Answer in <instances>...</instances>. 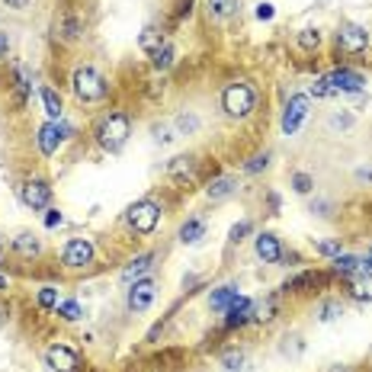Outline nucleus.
I'll list each match as a JSON object with an SVG mask.
<instances>
[{
	"instance_id": "1",
	"label": "nucleus",
	"mask_w": 372,
	"mask_h": 372,
	"mask_svg": "<svg viewBox=\"0 0 372 372\" xmlns=\"http://www.w3.org/2000/svg\"><path fill=\"white\" fill-rule=\"evenodd\" d=\"M71 90H74V97L81 100V103H100V100H106V93H110V83H106V77L100 74L97 68L77 64V68L71 71Z\"/></svg>"
},
{
	"instance_id": "2",
	"label": "nucleus",
	"mask_w": 372,
	"mask_h": 372,
	"mask_svg": "<svg viewBox=\"0 0 372 372\" xmlns=\"http://www.w3.org/2000/svg\"><path fill=\"white\" fill-rule=\"evenodd\" d=\"M93 135H97V141H100L103 151H119V148L129 141V135H132V119L125 116V112H119V110L106 112V116L97 122Z\"/></svg>"
},
{
	"instance_id": "3",
	"label": "nucleus",
	"mask_w": 372,
	"mask_h": 372,
	"mask_svg": "<svg viewBox=\"0 0 372 372\" xmlns=\"http://www.w3.org/2000/svg\"><path fill=\"white\" fill-rule=\"evenodd\" d=\"M221 110L231 119H248L257 110V90L248 81H231L221 90Z\"/></svg>"
},
{
	"instance_id": "4",
	"label": "nucleus",
	"mask_w": 372,
	"mask_h": 372,
	"mask_svg": "<svg viewBox=\"0 0 372 372\" xmlns=\"http://www.w3.org/2000/svg\"><path fill=\"white\" fill-rule=\"evenodd\" d=\"M334 42H337V52H340V55L356 58V55H363V52L369 49L372 35H369V29L359 26V23H340L337 33H334Z\"/></svg>"
},
{
	"instance_id": "5",
	"label": "nucleus",
	"mask_w": 372,
	"mask_h": 372,
	"mask_svg": "<svg viewBox=\"0 0 372 372\" xmlns=\"http://www.w3.org/2000/svg\"><path fill=\"white\" fill-rule=\"evenodd\" d=\"M125 221H129V228L135 231V235H151L161 221V206L154 199H138L129 206Z\"/></svg>"
},
{
	"instance_id": "6",
	"label": "nucleus",
	"mask_w": 372,
	"mask_h": 372,
	"mask_svg": "<svg viewBox=\"0 0 372 372\" xmlns=\"http://www.w3.org/2000/svg\"><path fill=\"white\" fill-rule=\"evenodd\" d=\"M93 260H97V248L90 238H71L62 250V263L68 269H87L93 267Z\"/></svg>"
},
{
	"instance_id": "7",
	"label": "nucleus",
	"mask_w": 372,
	"mask_h": 372,
	"mask_svg": "<svg viewBox=\"0 0 372 372\" xmlns=\"http://www.w3.org/2000/svg\"><path fill=\"white\" fill-rule=\"evenodd\" d=\"M20 199H23V206H29L33 212H39V209H49V202H52V186H49V180L29 177L26 183L20 186Z\"/></svg>"
},
{
	"instance_id": "8",
	"label": "nucleus",
	"mask_w": 372,
	"mask_h": 372,
	"mask_svg": "<svg viewBox=\"0 0 372 372\" xmlns=\"http://www.w3.org/2000/svg\"><path fill=\"white\" fill-rule=\"evenodd\" d=\"M68 135H71V129L64 122H45V125H39V132H35V145H39V151L45 154V158H52Z\"/></svg>"
},
{
	"instance_id": "9",
	"label": "nucleus",
	"mask_w": 372,
	"mask_h": 372,
	"mask_svg": "<svg viewBox=\"0 0 372 372\" xmlns=\"http://www.w3.org/2000/svg\"><path fill=\"white\" fill-rule=\"evenodd\" d=\"M324 81H327L334 97H337V93H359V90L366 87V77L353 68H337V71H331V74H324Z\"/></svg>"
},
{
	"instance_id": "10",
	"label": "nucleus",
	"mask_w": 372,
	"mask_h": 372,
	"mask_svg": "<svg viewBox=\"0 0 372 372\" xmlns=\"http://www.w3.org/2000/svg\"><path fill=\"white\" fill-rule=\"evenodd\" d=\"M308 93H296V97H289V103H286L283 110V135H296L298 125L305 122V116H308Z\"/></svg>"
},
{
	"instance_id": "11",
	"label": "nucleus",
	"mask_w": 372,
	"mask_h": 372,
	"mask_svg": "<svg viewBox=\"0 0 372 372\" xmlns=\"http://www.w3.org/2000/svg\"><path fill=\"white\" fill-rule=\"evenodd\" d=\"M45 363L52 366V372H77L81 369V356L77 350H71L68 344H52L45 350Z\"/></svg>"
},
{
	"instance_id": "12",
	"label": "nucleus",
	"mask_w": 372,
	"mask_h": 372,
	"mask_svg": "<svg viewBox=\"0 0 372 372\" xmlns=\"http://www.w3.org/2000/svg\"><path fill=\"white\" fill-rule=\"evenodd\" d=\"M154 296H158V286H154V279H138V283H132V289H129V311H148L154 305Z\"/></svg>"
},
{
	"instance_id": "13",
	"label": "nucleus",
	"mask_w": 372,
	"mask_h": 372,
	"mask_svg": "<svg viewBox=\"0 0 372 372\" xmlns=\"http://www.w3.org/2000/svg\"><path fill=\"white\" fill-rule=\"evenodd\" d=\"M55 35L62 42H77L83 35V20L74 13V10H62V13L55 16Z\"/></svg>"
},
{
	"instance_id": "14",
	"label": "nucleus",
	"mask_w": 372,
	"mask_h": 372,
	"mask_svg": "<svg viewBox=\"0 0 372 372\" xmlns=\"http://www.w3.org/2000/svg\"><path fill=\"white\" fill-rule=\"evenodd\" d=\"M167 177L177 186H190L196 180V161L190 154H180V158L167 161Z\"/></svg>"
},
{
	"instance_id": "15",
	"label": "nucleus",
	"mask_w": 372,
	"mask_h": 372,
	"mask_svg": "<svg viewBox=\"0 0 372 372\" xmlns=\"http://www.w3.org/2000/svg\"><path fill=\"white\" fill-rule=\"evenodd\" d=\"M151 263H154V254H151V250H141V254H138V257H132V260L122 267L119 279H122L125 286L138 283V279H145V273L151 269Z\"/></svg>"
},
{
	"instance_id": "16",
	"label": "nucleus",
	"mask_w": 372,
	"mask_h": 372,
	"mask_svg": "<svg viewBox=\"0 0 372 372\" xmlns=\"http://www.w3.org/2000/svg\"><path fill=\"white\" fill-rule=\"evenodd\" d=\"M347 296L353 302H372V273L369 269H359L347 279Z\"/></svg>"
},
{
	"instance_id": "17",
	"label": "nucleus",
	"mask_w": 372,
	"mask_h": 372,
	"mask_svg": "<svg viewBox=\"0 0 372 372\" xmlns=\"http://www.w3.org/2000/svg\"><path fill=\"white\" fill-rule=\"evenodd\" d=\"M254 250H257V257H260L263 263H279V260H283V244H279V238H276V235H269V231L257 235Z\"/></svg>"
},
{
	"instance_id": "18",
	"label": "nucleus",
	"mask_w": 372,
	"mask_h": 372,
	"mask_svg": "<svg viewBox=\"0 0 372 372\" xmlns=\"http://www.w3.org/2000/svg\"><path fill=\"white\" fill-rule=\"evenodd\" d=\"M10 248H13L20 257H26V260H33V257L42 254V241L33 235V231H16V235L10 238Z\"/></svg>"
},
{
	"instance_id": "19",
	"label": "nucleus",
	"mask_w": 372,
	"mask_h": 372,
	"mask_svg": "<svg viewBox=\"0 0 372 372\" xmlns=\"http://www.w3.org/2000/svg\"><path fill=\"white\" fill-rule=\"evenodd\" d=\"M250 308H254V302L238 296L235 305L225 311V327H244V324H250Z\"/></svg>"
},
{
	"instance_id": "20",
	"label": "nucleus",
	"mask_w": 372,
	"mask_h": 372,
	"mask_svg": "<svg viewBox=\"0 0 372 372\" xmlns=\"http://www.w3.org/2000/svg\"><path fill=\"white\" fill-rule=\"evenodd\" d=\"M241 10V0H206V13L212 23H225Z\"/></svg>"
},
{
	"instance_id": "21",
	"label": "nucleus",
	"mask_w": 372,
	"mask_h": 372,
	"mask_svg": "<svg viewBox=\"0 0 372 372\" xmlns=\"http://www.w3.org/2000/svg\"><path fill=\"white\" fill-rule=\"evenodd\" d=\"M13 71H16V81H13V97H16V106H23L26 103V97L33 93V71L26 68V64H13Z\"/></svg>"
},
{
	"instance_id": "22",
	"label": "nucleus",
	"mask_w": 372,
	"mask_h": 372,
	"mask_svg": "<svg viewBox=\"0 0 372 372\" xmlns=\"http://www.w3.org/2000/svg\"><path fill=\"white\" fill-rule=\"evenodd\" d=\"M238 296H241L238 286H219V289H212V296H209V305H212L215 315H225V311L235 305Z\"/></svg>"
},
{
	"instance_id": "23",
	"label": "nucleus",
	"mask_w": 372,
	"mask_h": 372,
	"mask_svg": "<svg viewBox=\"0 0 372 372\" xmlns=\"http://www.w3.org/2000/svg\"><path fill=\"white\" fill-rule=\"evenodd\" d=\"M206 231H209L206 219H186L180 225V244H199L206 238Z\"/></svg>"
},
{
	"instance_id": "24",
	"label": "nucleus",
	"mask_w": 372,
	"mask_h": 372,
	"mask_svg": "<svg viewBox=\"0 0 372 372\" xmlns=\"http://www.w3.org/2000/svg\"><path fill=\"white\" fill-rule=\"evenodd\" d=\"M235 193H238V180L235 177H215L212 183H209V190H206V196L212 202L228 199V196H235Z\"/></svg>"
},
{
	"instance_id": "25",
	"label": "nucleus",
	"mask_w": 372,
	"mask_h": 372,
	"mask_svg": "<svg viewBox=\"0 0 372 372\" xmlns=\"http://www.w3.org/2000/svg\"><path fill=\"white\" fill-rule=\"evenodd\" d=\"M39 97H42V106H45V112H49L52 122H62L64 106H62V97H58V90H55V87H42V90H39Z\"/></svg>"
},
{
	"instance_id": "26",
	"label": "nucleus",
	"mask_w": 372,
	"mask_h": 372,
	"mask_svg": "<svg viewBox=\"0 0 372 372\" xmlns=\"http://www.w3.org/2000/svg\"><path fill=\"white\" fill-rule=\"evenodd\" d=\"M276 311H279L276 298H273V296H267V298H260V302H254V308H250V321H257V324H269V321L276 318Z\"/></svg>"
},
{
	"instance_id": "27",
	"label": "nucleus",
	"mask_w": 372,
	"mask_h": 372,
	"mask_svg": "<svg viewBox=\"0 0 372 372\" xmlns=\"http://www.w3.org/2000/svg\"><path fill=\"white\" fill-rule=\"evenodd\" d=\"M164 42H167V35L161 33L158 26H145V29H141V35H138V49L151 55V52H158L161 45H164Z\"/></svg>"
},
{
	"instance_id": "28",
	"label": "nucleus",
	"mask_w": 372,
	"mask_h": 372,
	"mask_svg": "<svg viewBox=\"0 0 372 372\" xmlns=\"http://www.w3.org/2000/svg\"><path fill=\"white\" fill-rule=\"evenodd\" d=\"M296 42H298V49H302V52H318V49H321V29H311V26L298 29Z\"/></svg>"
},
{
	"instance_id": "29",
	"label": "nucleus",
	"mask_w": 372,
	"mask_h": 372,
	"mask_svg": "<svg viewBox=\"0 0 372 372\" xmlns=\"http://www.w3.org/2000/svg\"><path fill=\"white\" fill-rule=\"evenodd\" d=\"M173 58H177V49H173V42H170V39H167L158 52H151V64H154L158 71H167V68H170Z\"/></svg>"
},
{
	"instance_id": "30",
	"label": "nucleus",
	"mask_w": 372,
	"mask_h": 372,
	"mask_svg": "<svg viewBox=\"0 0 372 372\" xmlns=\"http://www.w3.org/2000/svg\"><path fill=\"white\" fill-rule=\"evenodd\" d=\"M359 269H363V260H359V257H350V254L334 257V273L337 276H353V273H359Z\"/></svg>"
},
{
	"instance_id": "31",
	"label": "nucleus",
	"mask_w": 372,
	"mask_h": 372,
	"mask_svg": "<svg viewBox=\"0 0 372 372\" xmlns=\"http://www.w3.org/2000/svg\"><path fill=\"white\" fill-rule=\"evenodd\" d=\"M58 318H62V321H81L83 318V308H81V302H77V298H68V302H58Z\"/></svg>"
},
{
	"instance_id": "32",
	"label": "nucleus",
	"mask_w": 372,
	"mask_h": 372,
	"mask_svg": "<svg viewBox=\"0 0 372 372\" xmlns=\"http://www.w3.org/2000/svg\"><path fill=\"white\" fill-rule=\"evenodd\" d=\"M35 302H39V308L55 311L58 308V289H55V286H42L39 296H35Z\"/></svg>"
},
{
	"instance_id": "33",
	"label": "nucleus",
	"mask_w": 372,
	"mask_h": 372,
	"mask_svg": "<svg viewBox=\"0 0 372 372\" xmlns=\"http://www.w3.org/2000/svg\"><path fill=\"white\" fill-rule=\"evenodd\" d=\"M244 363H248L244 350H228L225 356H221V366H225L228 372H244Z\"/></svg>"
},
{
	"instance_id": "34",
	"label": "nucleus",
	"mask_w": 372,
	"mask_h": 372,
	"mask_svg": "<svg viewBox=\"0 0 372 372\" xmlns=\"http://www.w3.org/2000/svg\"><path fill=\"white\" fill-rule=\"evenodd\" d=\"M340 315H344V305L334 302V298H331V302H324L321 308H318V321H337Z\"/></svg>"
},
{
	"instance_id": "35",
	"label": "nucleus",
	"mask_w": 372,
	"mask_h": 372,
	"mask_svg": "<svg viewBox=\"0 0 372 372\" xmlns=\"http://www.w3.org/2000/svg\"><path fill=\"white\" fill-rule=\"evenodd\" d=\"M308 97H315V100H327V97H334V93H331V87H327V81H324V77H318V81H311Z\"/></svg>"
},
{
	"instance_id": "36",
	"label": "nucleus",
	"mask_w": 372,
	"mask_h": 372,
	"mask_svg": "<svg viewBox=\"0 0 372 372\" xmlns=\"http://www.w3.org/2000/svg\"><path fill=\"white\" fill-rule=\"evenodd\" d=\"M315 250H318L321 257H331V260L344 254V250H340V241H315Z\"/></svg>"
},
{
	"instance_id": "37",
	"label": "nucleus",
	"mask_w": 372,
	"mask_h": 372,
	"mask_svg": "<svg viewBox=\"0 0 372 372\" xmlns=\"http://www.w3.org/2000/svg\"><path fill=\"white\" fill-rule=\"evenodd\" d=\"M311 186H315V180L308 177V173H292V190H296V193H311Z\"/></svg>"
},
{
	"instance_id": "38",
	"label": "nucleus",
	"mask_w": 372,
	"mask_h": 372,
	"mask_svg": "<svg viewBox=\"0 0 372 372\" xmlns=\"http://www.w3.org/2000/svg\"><path fill=\"white\" fill-rule=\"evenodd\" d=\"M269 167V151H263V154H257V158H250L248 164H244V170L248 173H260V170H267Z\"/></svg>"
},
{
	"instance_id": "39",
	"label": "nucleus",
	"mask_w": 372,
	"mask_h": 372,
	"mask_svg": "<svg viewBox=\"0 0 372 372\" xmlns=\"http://www.w3.org/2000/svg\"><path fill=\"white\" fill-rule=\"evenodd\" d=\"M177 129L183 132V135H193V132L199 129V119H196V116H186V112H180V116H177Z\"/></svg>"
},
{
	"instance_id": "40",
	"label": "nucleus",
	"mask_w": 372,
	"mask_h": 372,
	"mask_svg": "<svg viewBox=\"0 0 372 372\" xmlns=\"http://www.w3.org/2000/svg\"><path fill=\"white\" fill-rule=\"evenodd\" d=\"M244 235H250V221H238V225L228 231V241H231V244H241Z\"/></svg>"
},
{
	"instance_id": "41",
	"label": "nucleus",
	"mask_w": 372,
	"mask_h": 372,
	"mask_svg": "<svg viewBox=\"0 0 372 372\" xmlns=\"http://www.w3.org/2000/svg\"><path fill=\"white\" fill-rule=\"evenodd\" d=\"M62 225V212L58 209H49V215H45V228H58Z\"/></svg>"
},
{
	"instance_id": "42",
	"label": "nucleus",
	"mask_w": 372,
	"mask_h": 372,
	"mask_svg": "<svg viewBox=\"0 0 372 372\" xmlns=\"http://www.w3.org/2000/svg\"><path fill=\"white\" fill-rule=\"evenodd\" d=\"M0 4H4V7H10V10H26L33 0H0Z\"/></svg>"
},
{
	"instance_id": "43",
	"label": "nucleus",
	"mask_w": 372,
	"mask_h": 372,
	"mask_svg": "<svg viewBox=\"0 0 372 372\" xmlns=\"http://www.w3.org/2000/svg\"><path fill=\"white\" fill-rule=\"evenodd\" d=\"M331 125H334V129H337V125H340V129H350L353 119L350 116H331Z\"/></svg>"
},
{
	"instance_id": "44",
	"label": "nucleus",
	"mask_w": 372,
	"mask_h": 372,
	"mask_svg": "<svg viewBox=\"0 0 372 372\" xmlns=\"http://www.w3.org/2000/svg\"><path fill=\"white\" fill-rule=\"evenodd\" d=\"M257 16H260V20H273V7H269V4H260V7H257Z\"/></svg>"
},
{
	"instance_id": "45",
	"label": "nucleus",
	"mask_w": 372,
	"mask_h": 372,
	"mask_svg": "<svg viewBox=\"0 0 372 372\" xmlns=\"http://www.w3.org/2000/svg\"><path fill=\"white\" fill-rule=\"evenodd\" d=\"M7 52H10V35L0 33V58H7Z\"/></svg>"
},
{
	"instance_id": "46",
	"label": "nucleus",
	"mask_w": 372,
	"mask_h": 372,
	"mask_svg": "<svg viewBox=\"0 0 372 372\" xmlns=\"http://www.w3.org/2000/svg\"><path fill=\"white\" fill-rule=\"evenodd\" d=\"M10 321V308L7 305H0V324H7Z\"/></svg>"
},
{
	"instance_id": "47",
	"label": "nucleus",
	"mask_w": 372,
	"mask_h": 372,
	"mask_svg": "<svg viewBox=\"0 0 372 372\" xmlns=\"http://www.w3.org/2000/svg\"><path fill=\"white\" fill-rule=\"evenodd\" d=\"M363 269H369L372 273V248H369V254H366V260H363Z\"/></svg>"
},
{
	"instance_id": "48",
	"label": "nucleus",
	"mask_w": 372,
	"mask_h": 372,
	"mask_svg": "<svg viewBox=\"0 0 372 372\" xmlns=\"http://www.w3.org/2000/svg\"><path fill=\"white\" fill-rule=\"evenodd\" d=\"M331 372H350V366H334Z\"/></svg>"
},
{
	"instance_id": "49",
	"label": "nucleus",
	"mask_w": 372,
	"mask_h": 372,
	"mask_svg": "<svg viewBox=\"0 0 372 372\" xmlns=\"http://www.w3.org/2000/svg\"><path fill=\"white\" fill-rule=\"evenodd\" d=\"M4 289H7V279H4V276H0V292H4Z\"/></svg>"
},
{
	"instance_id": "50",
	"label": "nucleus",
	"mask_w": 372,
	"mask_h": 372,
	"mask_svg": "<svg viewBox=\"0 0 372 372\" xmlns=\"http://www.w3.org/2000/svg\"><path fill=\"white\" fill-rule=\"evenodd\" d=\"M0 257H4V244H0Z\"/></svg>"
}]
</instances>
